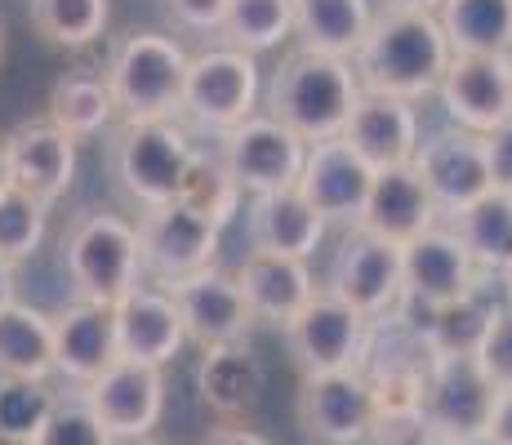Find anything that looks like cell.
Here are the masks:
<instances>
[{
  "mask_svg": "<svg viewBox=\"0 0 512 445\" xmlns=\"http://www.w3.org/2000/svg\"><path fill=\"white\" fill-rule=\"evenodd\" d=\"M450 58L455 54H450L437 14L383 9V14H374L366 41L352 54V76H357L361 94L423 103L428 94H437Z\"/></svg>",
  "mask_w": 512,
  "mask_h": 445,
  "instance_id": "6da1fadb",
  "label": "cell"
},
{
  "mask_svg": "<svg viewBox=\"0 0 512 445\" xmlns=\"http://www.w3.org/2000/svg\"><path fill=\"white\" fill-rule=\"evenodd\" d=\"M361 103V85L352 76V63L343 58L312 54V49H290L281 67L272 72L263 107L277 125L299 134L303 143H326L343 138L352 107Z\"/></svg>",
  "mask_w": 512,
  "mask_h": 445,
  "instance_id": "7a4b0ae2",
  "label": "cell"
},
{
  "mask_svg": "<svg viewBox=\"0 0 512 445\" xmlns=\"http://www.w3.org/2000/svg\"><path fill=\"white\" fill-rule=\"evenodd\" d=\"M187 58L192 54L174 36H161V32H125L112 45L103 81H107V94H112L121 125L179 121Z\"/></svg>",
  "mask_w": 512,
  "mask_h": 445,
  "instance_id": "3957f363",
  "label": "cell"
},
{
  "mask_svg": "<svg viewBox=\"0 0 512 445\" xmlns=\"http://www.w3.org/2000/svg\"><path fill=\"white\" fill-rule=\"evenodd\" d=\"M63 272L76 303L116 308L125 294L143 285L139 267V227L121 214L85 210L63 232Z\"/></svg>",
  "mask_w": 512,
  "mask_h": 445,
  "instance_id": "277c9868",
  "label": "cell"
},
{
  "mask_svg": "<svg viewBox=\"0 0 512 445\" xmlns=\"http://www.w3.org/2000/svg\"><path fill=\"white\" fill-rule=\"evenodd\" d=\"M196 156L192 130L183 121H139L112 134V174L116 187L143 210L179 201L187 165Z\"/></svg>",
  "mask_w": 512,
  "mask_h": 445,
  "instance_id": "5b68a950",
  "label": "cell"
},
{
  "mask_svg": "<svg viewBox=\"0 0 512 445\" xmlns=\"http://www.w3.org/2000/svg\"><path fill=\"white\" fill-rule=\"evenodd\" d=\"M259 94H263L259 58L241 54L232 45L205 49V54L187 58L179 116L192 121L196 130L219 138L259 112Z\"/></svg>",
  "mask_w": 512,
  "mask_h": 445,
  "instance_id": "8992f818",
  "label": "cell"
},
{
  "mask_svg": "<svg viewBox=\"0 0 512 445\" xmlns=\"http://www.w3.org/2000/svg\"><path fill=\"white\" fill-rule=\"evenodd\" d=\"M134 227H139L143 285H156V290H170V285L205 272V267H214V259H219L223 227L210 223L205 214L187 210L183 201L143 210V219Z\"/></svg>",
  "mask_w": 512,
  "mask_h": 445,
  "instance_id": "52a82bcc",
  "label": "cell"
},
{
  "mask_svg": "<svg viewBox=\"0 0 512 445\" xmlns=\"http://www.w3.org/2000/svg\"><path fill=\"white\" fill-rule=\"evenodd\" d=\"M219 161L241 187V196H268V192H290L303 174V156L308 143L277 125L268 112H254L236 130L219 134Z\"/></svg>",
  "mask_w": 512,
  "mask_h": 445,
  "instance_id": "ba28073f",
  "label": "cell"
},
{
  "mask_svg": "<svg viewBox=\"0 0 512 445\" xmlns=\"http://www.w3.org/2000/svg\"><path fill=\"white\" fill-rule=\"evenodd\" d=\"M326 294L339 303H348L352 312H361L366 321H383L397 312V303L406 299V272H401V250L379 236H366L357 227H348V236L339 241L330 259Z\"/></svg>",
  "mask_w": 512,
  "mask_h": 445,
  "instance_id": "9c48e42d",
  "label": "cell"
},
{
  "mask_svg": "<svg viewBox=\"0 0 512 445\" xmlns=\"http://www.w3.org/2000/svg\"><path fill=\"white\" fill-rule=\"evenodd\" d=\"M285 343H290V356L303 370V379L361 370V356H366L370 343V321L361 312H352L348 303H339L334 294L317 290V299L285 325Z\"/></svg>",
  "mask_w": 512,
  "mask_h": 445,
  "instance_id": "30bf717a",
  "label": "cell"
},
{
  "mask_svg": "<svg viewBox=\"0 0 512 445\" xmlns=\"http://www.w3.org/2000/svg\"><path fill=\"white\" fill-rule=\"evenodd\" d=\"M450 125L468 134H495L512 121V54H455L437 85Z\"/></svg>",
  "mask_w": 512,
  "mask_h": 445,
  "instance_id": "8fae6325",
  "label": "cell"
},
{
  "mask_svg": "<svg viewBox=\"0 0 512 445\" xmlns=\"http://www.w3.org/2000/svg\"><path fill=\"white\" fill-rule=\"evenodd\" d=\"M410 165L423 178L441 219H450V214H459L464 205L481 201L490 192L486 138L459 130V125H446V130H432L428 138H419V152Z\"/></svg>",
  "mask_w": 512,
  "mask_h": 445,
  "instance_id": "7c38bea8",
  "label": "cell"
},
{
  "mask_svg": "<svg viewBox=\"0 0 512 445\" xmlns=\"http://www.w3.org/2000/svg\"><path fill=\"white\" fill-rule=\"evenodd\" d=\"M165 294H170L174 308H179L187 343H196L201 352L245 343V334H250V325H254V312H250V303H245L236 276L223 272L219 263L187 276L179 285H170Z\"/></svg>",
  "mask_w": 512,
  "mask_h": 445,
  "instance_id": "4fadbf2b",
  "label": "cell"
},
{
  "mask_svg": "<svg viewBox=\"0 0 512 445\" xmlns=\"http://www.w3.org/2000/svg\"><path fill=\"white\" fill-rule=\"evenodd\" d=\"M379 405H374V388L361 370L343 374H317L303 379L299 392V428L317 445H361L370 441Z\"/></svg>",
  "mask_w": 512,
  "mask_h": 445,
  "instance_id": "5bb4252c",
  "label": "cell"
},
{
  "mask_svg": "<svg viewBox=\"0 0 512 445\" xmlns=\"http://www.w3.org/2000/svg\"><path fill=\"white\" fill-rule=\"evenodd\" d=\"M495 392L499 388L481 374L477 356H432L423 374V419L432 437H481Z\"/></svg>",
  "mask_w": 512,
  "mask_h": 445,
  "instance_id": "9a60e30c",
  "label": "cell"
},
{
  "mask_svg": "<svg viewBox=\"0 0 512 445\" xmlns=\"http://www.w3.org/2000/svg\"><path fill=\"white\" fill-rule=\"evenodd\" d=\"M85 405L94 410V419L112 432V441H147L152 428L165 414V379L156 365L139 361H116L112 370H103L90 388H81Z\"/></svg>",
  "mask_w": 512,
  "mask_h": 445,
  "instance_id": "2e32d148",
  "label": "cell"
},
{
  "mask_svg": "<svg viewBox=\"0 0 512 445\" xmlns=\"http://www.w3.org/2000/svg\"><path fill=\"white\" fill-rule=\"evenodd\" d=\"M401 272H406V299L423 312H441L455 303L481 294V272L472 267L468 250L446 223L428 227L419 241L401 250Z\"/></svg>",
  "mask_w": 512,
  "mask_h": 445,
  "instance_id": "e0dca14e",
  "label": "cell"
},
{
  "mask_svg": "<svg viewBox=\"0 0 512 445\" xmlns=\"http://www.w3.org/2000/svg\"><path fill=\"white\" fill-rule=\"evenodd\" d=\"M374 170L352 152L343 138H326V143H312L303 156V174H299V196L312 210L339 227H357L361 210H366Z\"/></svg>",
  "mask_w": 512,
  "mask_h": 445,
  "instance_id": "ac0fdd59",
  "label": "cell"
},
{
  "mask_svg": "<svg viewBox=\"0 0 512 445\" xmlns=\"http://www.w3.org/2000/svg\"><path fill=\"white\" fill-rule=\"evenodd\" d=\"M9 187L36 196L41 205H54L76 183V138L63 134L49 116L23 121L5 134Z\"/></svg>",
  "mask_w": 512,
  "mask_h": 445,
  "instance_id": "d6986e66",
  "label": "cell"
},
{
  "mask_svg": "<svg viewBox=\"0 0 512 445\" xmlns=\"http://www.w3.org/2000/svg\"><path fill=\"white\" fill-rule=\"evenodd\" d=\"M437 223H441V210L432 205V196H428V187H423V178L415 174V165H401V170L374 174L366 210H361V219H357V232L379 236V241L406 250L410 241H419V236Z\"/></svg>",
  "mask_w": 512,
  "mask_h": 445,
  "instance_id": "ffe728a7",
  "label": "cell"
},
{
  "mask_svg": "<svg viewBox=\"0 0 512 445\" xmlns=\"http://www.w3.org/2000/svg\"><path fill=\"white\" fill-rule=\"evenodd\" d=\"M121 361L116 348V316L112 308H94V303H67L54 316V374L67 379L76 392L90 388L103 370Z\"/></svg>",
  "mask_w": 512,
  "mask_h": 445,
  "instance_id": "44dd1931",
  "label": "cell"
},
{
  "mask_svg": "<svg viewBox=\"0 0 512 445\" xmlns=\"http://www.w3.org/2000/svg\"><path fill=\"white\" fill-rule=\"evenodd\" d=\"M419 107L415 103H397V98H374L361 94V103L352 107L343 143L370 165L374 174L383 170H401L415 161L419 152Z\"/></svg>",
  "mask_w": 512,
  "mask_h": 445,
  "instance_id": "7402d4cb",
  "label": "cell"
},
{
  "mask_svg": "<svg viewBox=\"0 0 512 445\" xmlns=\"http://www.w3.org/2000/svg\"><path fill=\"white\" fill-rule=\"evenodd\" d=\"M116 316V348H121V361H139V365H170L179 348L187 343L179 308L165 290L156 285H139L134 294H125L112 308Z\"/></svg>",
  "mask_w": 512,
  "mask_h": 445,
  "instance_id": "603a6c76",
  "label": "cell"
},
{
  "mask_svg": "<svg viewBox=\"0 0 512 445\" xmlns=\"http://www.w3.org/2000/svg\"><path fill=\"white\" fill-rule=\"evenodd\" d=\"M245 232H250L254 254H281V259L308 263L317 254V245L326 241V219L303 201L299 187H290V192L250 196V205H245Z\"/></svg>",
  "mask_w": 512,
  "mask_h": 445,
  "instance_id": "cb8c5ba5",
  "label": "cell"
},
{
  "mask_svg": "<svg viewBox=\"0 0 512 445\" xmlns=\"http://www.w3.org/2000/svg\"><path fill=\"white\" fill-rule=\"evenodd\" d=\"M236 285H241L245 303H250L254 321L268 325H290L294 316L317 299L321 285L312 281V267L303 259H281V254H245V263L236 267Z\"/></svg>",
  "mask_w": 512,
  "mask_h": 445,
  "instance_id": "d4e9b609",
  "label": "cell"
},
{
  "mask_svg": "<svg viewBox=\"0 0 512 445\" xmlns=\"http://www.w3.org/2000/svg\"><path fill=\"white\" fill-rule=\"evenodd\" d=\"M54 374V316L32 303L0 308V379L14 388H41Z\"/></svg>",
  "mask_w": 512,
  "mask_h": 445,
  "instance_id": "484cf974",
  "label": "cell"
},
{
  "mask_svg": "<svg viewBox=\"0 0 512 445\" xmlns=\"http://www.w3.org/2000/svg\"><path fill=\"white\" fill-rule=\"evenodd\" d=\"M290 9H294L299 49L343 58V63H352V54L361 49L374 23L370 0H290Z\"/></svg>",
  "mask_w": 512,
  "mask_h": 445,
  "instance_id": "4316f807",
  "label": "cell"
},
{
  "mask_svg": "<svg viewBox=\"0 0 512 445\" xmlns=\"http://www.w3.org/2000/svg\"><path fill=\"white\" fill-rule=\"evenodd\" d=\"M450 232L459 236V245L468 250L472 267L481 276H512V196L508 192H486L481 201L464 205L459 214L441 219Z\"/></svg>",
  "mask_w": 512,
  "mask_h": 445,
  "instance_id": "83f0119b",
  "label": "cell"
},
{
  "mask_svg": "<svg viewBox=\"0 0 512 445\" xmlns=\"http://www.w3.org/2000/svg\"><path fill=\"white\" fill-rule=\"evenodd\" d=\"M196 383H201V401L210 405V410L236 419V414H250L254 405H259V397H263V365H259V356L245 348V343H232V348L205 352Z\"/></svg>",
  "mask_w": 512,
  "mask_h": 445,
  "instance_id": "f1b7e54d",
  "label": "cell"
},
{
  "mask_svg": "<svg viewBox=\"0 0 512 445\" xmlns=\"http://www.w3.org/2000/svg\"><path fill=\"white\" fill-rule=\"evenodd\" d=\"M450 54H512V0H441Z\"/></svg>",
  "mask_w": 512,
  "mask_h": 445,
  "instance_id": "f546056e",
  "label": "cell"
},
{
  "mask_svg": "<svg viewBox=\"0 0 512 445\" xmlns=\"http://www.w3.org/2000/svg\"><path fill=\"white\" fill-rule=\"evenodd\" d=\"M49 121L58 125L63 134H72L76 143L81 138L103 134L107 125L116 121V103L107 94V81L94 72H67L58 76L54 89H49Z\"/></svg>",
  "mask_w": 512,
  "mask_h": 445,
  "instance_id": "4dcf8cb0",
  "label": "cell"
},
{
  "mask_svg": "<svg viewBox=\"0 0 512 445\" xmlns=\"http://www.w3.org/2000/svg\"><path fill=\"white\" fill-rule=\"evenodd\" d=\"M219 36L241 54H268L294 36V9L290 0H228Z\"/></svg>",
  "mask_w": 512,
  "mask_h": 445,
  "instance_id": "1f68e13d",
  "label": "cell"
},
{
  "mask_svg": "<svg viewBox=\"0 0 512 445\" xmlns=\"http://www.w3.org/2000/svg\"><path fill=\"white\" fill-rule=\"evenodd\" d=\"M112 5L107 0H32V27L49 45L85 49L107 32Z\"/></svg>",
  "mask_w": 512,
  "mask_h": 445,
  "instance_id": "d6a6232c",
  "label": "cell"
},
{
  "mask_svg": "<svg viewBox=\"0 0 512 445\" xmlns=\"http://www.w3.org/2000/svg\"><path fill=\"white\" fill-rule=\"evenodd\" d=\"M179 201L187 210L205 214L210 223L228 227L236 219V210H241V187L232 183V174L223 170L219 152H205V147H196L192 165H187V178L179 187Z\"/></svg>",
  "mask_w": 512,
  "mask_h": 445,
  "instance_id": "836d02e7",
  "label": "cell"
},
{
  "mask_svg": "<svg viewBox=\"0 0 512 445\" xmlns=\"http://www.w3.org/2000/svg\"><path fill=\"white\" fill-rule=\"evenodd\" d=\"M23 441L27 445H116L112 432L94 419V410L85 405L81 392L45 401L41 419L32 423V432Z\"/></svg>",
  "mask_w": 512,
  "mask_h": 445,
  "instance_id": "e575fe53",
  "label": "cell"
},
{
  "mask_svg": "<svg viewBox=\"0 0 512 445\" xmlns=\"http://www.w3.org/2000/svg\"><path fill=\"white\" fill-rule=\"evenodd\" d=\"M45 227H49V205L18 192V187L0 192V259L9 267H18L41 250Z\"/></svg>",
  "mask_w": 512,
  "mask_h": 445,
  "instance_id": "d590c367",
  "label": "cell"
},
{
  "mask_svg": "<svg viewBox=\"0 0 512 445\" xmlns=\"http://www.w3.org/2000/svg\"><path fill=\"white\" fill-rule=\"evenodd\" d=\"M477 365L495 388H512V299L490 308L486 334L477 343Z\"/></svg>",
  "mask_w": 512,
  "mask_h": 445,
  "instance_id": "8d00e7d4",
  "label": "cell"
},
{
  "mask_svg": "<svg viewBox=\"0 0 512 445\" xmlns=\"http://www.w3.org/2000/svg\"><path fill=\"white\" fill-rule=\"evenodd\" d=\"M165 9L187 32H219L223 14H228V0H165Z\"/></svg>",
  "mask_w": 512,
  "mask_h": 445,
  "instance_id": "74e56055",
  "label": "cell"
},
{
  "mask_svg": "<svg viewBox=\"0 0 512 445\" xmlns=\"http://www.w3.org/2000/svg\"><path fill=\"white\" fill-rule=\"evenodd\" d=\"M486 165H490V192L512 196V121L486 134Z\"/></svg>",
  "mask_w": 512,
  "mask_h": 445,
  "instance_id": "f35d334b",
  "label": "cell"
},
{
  "mask_svg": "<svg viewBox=\"0 0 512 445\" xmlns=\"http://www.w3.org/2000/svg\"><path fill=\"white\" fill-rule=\"evenodd\" d=\"M490 445H512V388H499L495 392V405H490V419H486V432H481Z\"/></svg>",
  "mask_w": 512,
  "mask_h": 445,
  "instance_id": "ab89813d",
  "label": "cell"
},
{
  "mask_svg": "<svg viewBox=\"0 0 512 445\" xmlns=\"http://www.w3.org/2000/svg\"><path fill=\"white\" fill-rule=\"evenodd\" d=\"M201 445H272V441L259 437L254 428H236V423H228V428H214Z\"/></svg>",
  "mask_w": 512,
  "mask_h": 445,
  "instance_id": "60d3db41",
  "label": "cell"
},
{
  "mask_svg": "<svg viewBox=\"0 0 512 445\" xmlns=\"http://www.w3.org/2000/svg\"><path fill=\"white\" fill-rule=\"evenodd\" d=\"M388 9H410V14H437L441 0H388Z\"/></svg>",
  "mask_w": 512,
  "mask_h": 445,
  "instance_id": "b9f144b4",
  "label": "cell"
},
{
  "mask_svg": "<svg viewBox=\"0 0 512 445\" xmlns=\"http://www.w3.org/2000/svg\"><path fill=\"white\" fill-rule=\"evenodd\" d=\"M5 303H14V267L0 259V308H5Z\"/></svg>",
  "mask_w": 512,
  "mask_h": 445,
  "instance_id": "7bdbcfd3",
  "label": "cell"
},
{
  "mask_svg": "<svg viewBox=\"0 0 512 445\" xmlns=\"http://www.w3.org/2000/svg\"><path fill=\"white\" fill-rule=\"evenodd\" d=\"M0 192H9V161H5V138H0Z\"/></svg>",
  "mask_w": 512,
  "mask_h": 445,
  "instance_id": "ee69618b",
  "label": "cell"
},
{
  "mask_svg": "<svg viewBox=\"0 0 512 445\" xmlns=\"http://www.w3.org/2000/svg\"><path fill=\"white\" fill-rule=\"evenodd\" d=\"M437 445H490L486 437H441Z\"/></svg>",
  "mask_w": 512,
  "mask_h": 445,
  "instance_id": "f6af8a7d",
  "label": "cell"
},
{
  "mask_svg": "<svg viewBox=\"0 0 512 445\" xmlns=\"http://www.w3.org/2000/svg\"><path fill=\"white\" fill-rule=\"evenodd\" d=\"M0 445H27L23 437H0Z\"/></svg>",
  "mask_w": 512,
  "mask_h": 445,
  "instance_id": "bcb514c9",
  "label": "cell"
},
{
  "mask_svg": "<svg viewBox=\"0 0 512 445\" xmlns=\"http://www.w3.org/2000/svg\"><path fill=\"white\" fill-rule=\"evenodd\" d=\"M0 54H5V27H0Z\"/></svg>",
  "mask_w": 512,
  "mask_h": 445,
  "instance_id": "7dc6e473",
  "label": "cell"
},
{
  "mask_svg": "<svg viewBox=\"0 0 512 445\" xmlns=\"http://www.w3.org/2000/svg\"><path fill=\"white\" fill-rule=\"evenodd\" d=\"M504 285H508V299H512V276H504Z\"/></svg>",
  "mask_w": 512,
  "mask_h": 445,
  "instance_id": "c3c4849f",
  "label": "cell"
},
{
  "mask_svg": "<svg viewBox=\"0 0 512 445\" xmlns=\"http://www.w3.org/2000/svg\"><path fill=\"white\" fill-rule=\"evenodd\" d=\"M139 445H161V441H139Z\"/></svg>",
  "mask_w": 512,
  "mask_h": 445,
  "instance_id": "681fc988",
  "label": "cell"
}]
</instances>
